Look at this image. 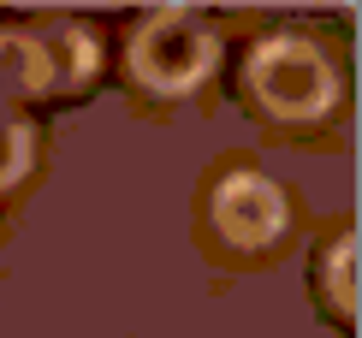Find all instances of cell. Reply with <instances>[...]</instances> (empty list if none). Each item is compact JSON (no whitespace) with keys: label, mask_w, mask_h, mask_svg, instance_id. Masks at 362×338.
Listing matches in <instances>:
<instances>
[{"label":"cell","mask_w":362,"mask_h":338,"mask_svg":"<svg viewBox=\"0 0 362 338\" xmlns=\"http://www.w3.org/2000/svg\"><path fill=\"white\" fill-rule=\"evenodd\" d=\"M214 226L226 243L238 250H267L279 232H285V196L274 178L262 173H232L214 190Z\"/></svg>","instance_id":"cell-3"},{"label":"cell","mask_w":362,"mask_h":338,"mask_svg":"<svg viewBox=\"0 0 362 338\" xmlns=\"http://www.w3.org/2000/svg\"><path fill=\"white\" fill-rule=\"evenodd\" d=\"M327 297H333L344 315H356V238L351 232H344L333 243V255H327Z\"/></svg>","instance_id":"cell-6"},{"label":"cell","mask_w":362,"mask_h":338,"mask_svg":"<svg viewBox=\"0 0 362 338\" xmlns=\"http://www.w3.org/2000/svg\"><path fill=\"white\" fill-rule=\"evenodd\" d=\"M244 83L255 89V101H262L267 113H279V119H315L339 95L333 59L315 48V42H303V36H267L262 48L250 54Z\"/></svg>","instance_id":"cell-2"},{"label":"cell","mask_w":362,"mask_h":338,"mask_svg":"<svg viewBox=\"0 0 362 338\" xmlns=\"http://www.w3.org/2000/svg\"><path fill=\"white\" fill-rule=\"evenodd\" d=\"M30 155H36L30 125H24V119H12L6 107H0V190H6V184H18V178L30 173Z\"/></svg>","instance_id":"cell-5"},{"label":"cell","mask_w":362,"mask_h":338,"mask_svg":"<svg viewBox=\"0 0 362 338\" xmlns=\"http://www.w3.org/2000/svg\"><path fill=\"white\" fill-rule=\"evenodd\" d=\"M214 59H220L214 30L185 6H167L155 18H143L137 36H131V71L155 95H190L214 71Z\"/></svg>","instance_id":"cell-1"},{"label":"cell","mask_w":362,"mask_h":338,"mask_svg":"<svg viewBox=\"0 0 362 338\" xmlns=\"http://www.w3.org/2000/svg\"><path fill=\"white\" fill-rule=\"evenodd\" d=\"M54 89V66L42 36L30 30H0V95H42Z\"/></svg>","instance_id":"cell-4"}]
</instances>
